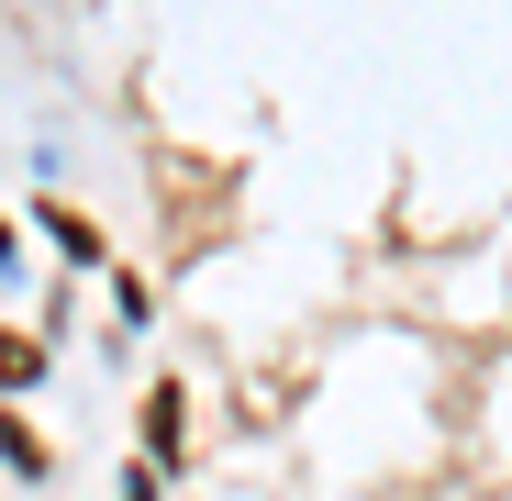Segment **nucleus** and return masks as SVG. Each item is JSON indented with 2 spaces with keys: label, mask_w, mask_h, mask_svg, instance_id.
Here are the masks:
<instances>
[]
</instances>
